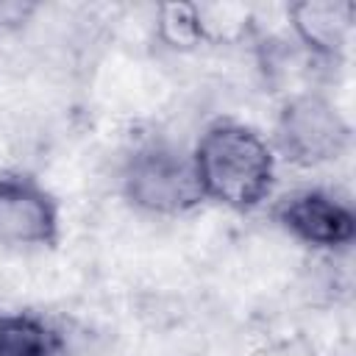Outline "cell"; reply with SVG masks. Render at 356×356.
I'll return each instance as SVG.
<instances>
[{"label":"cell","instance_id":"cell-1","mask_svg":"<svg viewBox=\"0 0 356 356\" xmlns=\"http://www.w3.org/2000/svg\"><path fill=\"white\" fill-rule=\"evenodd\" d=\"M195 172L200 192L245 209L270 189L273 159L253 131L242 125H217L197 145Z\"/></svg>","mask_w":356,"mask_h":356},{"label":"cell","instance_id":"cell-2","mask_svg":"<svg viewBox=\"0 0 356 356\" xmlns=\"http://www.w3.org/2000/svg\"><path fill=\"white\" fill-rule=\"evenodd\" d=\"M128 192L136 203L156 211L184 209L203 195L195 167L170 150L139 153L128 170Z\"/></svg>","mask_w":356,"mask_h":356},{"label":"cell","instance_id":"cell-3","mask_svg":"<svg viewBox=\"0 0 356 356\" xmlns=\"http://www.w3.org/2000/svg\"><path fill=\"white\" fill-rule=\"evenodd\" d=\"M345 142V125L339 114L314 97L298 100L284 114V145L295 159L323 161L339 153Z\"/></svg>","mask_w":356,"mask_h":356},{"label":"cell","instance_id":"cell-4","mask_svg":"<svg viewBox=\"0 0 356 356\" xmlns=\"http://www.w3.org/2000/svg\"><path fill=\"white\" fill-rule=\"evenodd\" d=\"M286 225L317 245H339L348 242L353 234V217L345 206L325 195H298L284 209Z\"/></svg>","mask_w":356,"mask_h":356},{"label":"cell","instance_id":"cell-5","mask_svg":"<svg viewBox=\"0 0 356 356\" xmlns=\"http://www.w3.org/2000/svg\"><path fill=\"white\" fill-rule=\"evenodd\" d=\"M53 231L50 203L31 186H0V239L14 245L44 242Z\"/></svg>","mask_w":356,"mask_h":356},{"label":"cell","instance_id":"cell-6","mask_svg":"<svg viewBox=\"0 0 356 356\" xmlns=\"http://www.w3.org/2000/svg\"><path fill=\"white\" fill-rule=\"evenodd\" d=\"M292 19L306 42L317 47H339L350 28V6L342 3H303L292 8Z\"/></svg>","mask_w":356,"mask_h":356},{"label":"cell","instance_id":"cell-7","mask_svg":"<svg viewBox=\"0 0 356 356\" xmlns=\"http://www.w3.org/2000/svg\"><path fill=\"white\" fill-rule=\"evenodd\" d=\"M0 356H50L47 334L28 317H0Z\"/></svg>","mask_w":356,"mask_h":356},{"label":"cell","instance_id":"cell-8","mask_svg":"<svg viewBox=\"0 0 356 356\" xmlns=\"http://www.w3.org/2000/svg\"><path fill=\"white\" fill-rule=\"evenodd\" d=\"M161 28H164V33H167L175 44H186V42H192L195 33L200 31V17L192 14V8L170 6V8H164V14H161Z\"/></svg>","mask_w":356,"mask_h":356}]
</instances>
